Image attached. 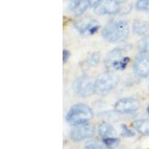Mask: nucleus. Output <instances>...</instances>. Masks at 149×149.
Listing matches in <instances>:
<instances>
[{"mask_svg":"<svg viewBox=\"0 0 149 149\" xmlns=\"http://www.w3.org/2000/svg\"><path fill=\"white\" fill-rule=\"evenodd\" d=\"M136 9L139 11L149 9V0H137L136 2Z\"/></svg>","mask_w":149,"mask_h":149,"instance_id":"18","label":"nucleus"},{"mask_svg":"<svg viewBox=\"0 0 149 149\" xmlns=\"http://www.w3.org/2000/svg\"><path fill=\"white\" fill-rule=\"evenodd\" d=\"M70 52L68 50H66V49H64L63 51V63H66L68 61V60H69V58H70Z\"/></svg>","mask_w":149,"mask_h":149,"instance_id":"24","label":"nucleus"},{"mask_svg":"<svg viewBox=\"0 0 149 149\" xmlns=\"http://www.w3.org/2000/svg\"><path fill=\"white\" fill-rule=\"evenodd\" d=\"M131 6L130 5H128V6H127V7L125 8H123V9H120V11H119V13H122V14H127V13H129V12L130 11V10H131Z\"/></svg>","mask_w":149,"mask_h":149,"instance_id":"25","label":"nucleus"},{"mask_svg":"<svg viewBox=\"0 0 149 149\" xmlns=\"http://www.w3.org/2000/svg\"><path fill=\"white\" fill-rule=\"evenodd\" d=\"M99 60H100V54L98 52L93 53L85 60L83 63L84 67L89 69V68L96 66L99 63Z\"/></svg>","mask_w":149,"mask_h":149,"instance_id":"14","label":"nucleus"},{"mask_svg":"<svg viewBox=\"0 0 149 149\" xmlns=\"http://www.w3.org/2000/svg\"><path fill=\"white\" fill-rule=\"evenodd\" d=\"M99 28H100V26H99V24H98V22H97V23H95V24H94V25H93V26H92L91 28H90V30L88 31L89 34H95L97 31L99 29Z\"/></svg>","mask_w":149,"mask_h":149,"instance_id":"22","label":"nucleus"},{"mask_svg":"<svg viewBox=\"0 0 149 149\" xmlns=\"http://www.w3.org/2000/svg\"><path fill=\"white\" fill-rule=\"evenodd\" d=\"M98 133L102 137L108 138L113 137L116 132L111 125L107 122H103L98 125Z\"/></svg>","mask_w":149,"mask_h":149,"instance_id":"12","label":"nucleus"},{"mask_svg":"<svg viewBox=\"0 0 149 149\" xmlns=\"http://www.w3.org/2000/svg\"><path fill=\"white\" fill-rule=\"evenodd\" d=\"M116 1L119 3H125V2H127V0H116Z\"/></svg>","mask_w":149,"mask_h":149,"instance_id":"26","label":"nucleus"},{"mask_svg":"<svg viewBox=\"0 0 149 149\" xmlns=\"http://www.w3.org/2000/svg\"><path fill=\"white\" fill-rule=\"evenodd\" d=\"M134 128L137 132L142 135H149V120L148 119H139L136 121L134 125Z\"/></svg>","mask_w":149,"mask_h":149,"instance_id":"13","label":"nucleus"},{"mask_svg":"<svg viewBox=\"0 0 149 149\" xmlns=\"http://www.w3.org/2000/svg\"><path fill=\"white\" fill-rule=\"evenodd\" d=\"M140 107V104L137 99L134 98H123L116 103L115 109L117 113L122 114L133 113L137 111Z\"/></svg>","mask_w":149,"mask_h":149,"instance_id":"7","label":"nucleus"},{"mask_svg":"<svg viewBox=\"0 0 149 149\" xmlns=\"http://www.w3.org/2000/svg\"><path fill=\"white\" fill-rule=\"evenodd\" d=\"M102 142L107 149H115L120 143L119 139L115 137L104 138Z\"/></svg>","mask_w":149,"mask_h":149,"instance_id":"15","label":"nucleus"},{"mask_svg":"<svg viewBox=\"0 0 149 149\" xmlns=\"http://www.w3.org/2000/svg\"><path fill=\"white\" fill-rule=\"evenodd\" d=\"M147 112H148V114L149 115V105H148V109H147Z\"/></svg>","mask_w":149,"mask_h":149,"instance_id":"27","label":"nucleus"},{"mask_svg":"<svg viewBox=\"0 0 149 149\" xmlns=\"http://www.w3.org/2000/svg\"><path fill=\"white\" fill-rule=\"evenodd\" d=\"M95 134V127L92 125L83 124L76 125L70 131V136L74 142H81L84 139H90Z\"/></svg>","mask_w":149,"mask_h":149,"instance_id":"6","label":"nucleus"},{"mask_svg":"<svg viewBox=\"0 0 149 149\" xmlns=\"http://www.w3.org/2000/svg\"><path fill=\"white\" fill-rule=\"evenodd\" d=\"M102 0H88L89 6L95 8L96 6H98V5L102 2Z\"/></svg>","mask_w":149,"mask_h":149,"instance_id":"23","label":"nucleus"},{"mask_svg":"<svg viewBox=\"0 0 149 149\" xmlns=\"http://www.w3.org/2000/svg\"><path fill=\"white\" fill-rule=\"evenodd\" d=\"M95 80L89 75H82L75 79L72 84L74 93L79 97H88L95 93Z\"/></svg>","mask_w":149,"mask_h":149,"instance_id":"5","label":"nucleus"},{"mask_svg":"<svg viewBox=\"0 0 149 149\" xmlns=\"http://www.w3.org/2000/svg\"><path fill=\"white\" fill-rule=\"evenodd\" d=\"M138 47L142 52L148 53L149 54V34L146 35L142 39L139 41Z\"/></svg>","mask_w":149,"mask_h":149,"instance_id":"16","label":"nucleus"},{"mask_svg":"<svg viewBox=\"0 0 149 149\" xmlns=\"http://www.w3.org/2000/svg\"><path fill=\"white\" fill-rule=\"evenodd\" d=\"M95 14L98 15H114L120 11L119 3L116 0H102L94 8Z\"/></svg>","mask_w":149,"mask_h":149,"instance_id":"9","label":"nucleus"},{"mask_svg":"<svg viewBox=\"0 0 149 149\" xmlns=\"http://www.w3.org/2000/svg\"><path fill=\"white\" fill-rule=\"evenodd\" d=\"M89 6V2L88 0H81V2H80L78 6L77 7L76 10H74V14L76 17L82 15L84 14V12L86 11L87 8Z\"/></svg>","mask_w":149,"mask_h":149,"instance_id":"17","label":"nucleus"},{"mask_svg":"<svg viewBox=\"0 0 149 149\" xmlns=\"http://www.w3.org/2000/svg\"><path fill=\"white\" fill-rule=\"evenodd\" d=\"M81 2V0H70L68 8H69L70 11L74 12V10H76L77 7H78Z\"/></svg>","mask_w":149,"mask_h":149,"instance_id":"21","label":"nucleus"},{"mask_svg":"<svg viewBox=\"0 0 149 149\" xmlns=\"http://www.w3.org/2000/svg\"><path fill=\"white\" fill-rule=\"evenodd\" d=\"M134 70L136 75L146 78L149 75V54L142 52L136 57L134 63Z\"/></svg>","mask_w":149,"mask_h":149,"instance_id":"8","label":"nucleus"},{"mask_svg":"<svg viewBox=\"0 0 149 149\" xmlns=\"http://www.w3.org/2000/svg\"><path fill=\"white\" fill-rule=\"evenodd\" d=\"M133 32L136 35L143 36L149 30V23L142 19H135L133 22Z\"/></svg>","mask_w":149,"mask_h":149,"instance_id":"11","label":"nucleus"},{"mask_svg":"<svg viewBox=\"0 0 149 149\" xmlns=\"http://www.w3.org/2000/svg\"><path fill=\"white\" fill-rule=\"evenodd\" d=\"M95 23H97V22L95 19L90 17H84L74 22V26L81 34H84L86 31H88L90 28Z\"/></svg>","mask_w":149,"mask_h":149,"instance_id":"10","label":"nucleus"},{"mask_svg":"<svg viewBox=\"0 0 149 149\" xmlns=\"http://www.w3.org/2000/svg\"><path fill=\"white\" fill-rule=\"evenodd\" d=\"M93 117V112L90 106L79 103L73 105L66 116V120L72 125H80L88 122Z\"/></svg>","mask_w":149,"mask_h":149,"instance_id":"2","label":"nucleus"},{"mask_svg":"<svg viewBox=\"0 0 149 149\" xmlns=\"http://www.w3.org/2000/svg\"><path fill=\"white\" fill-rule=\"evenodd\" d=\"M119 82V76L112 71L101 73L95 79V93L98 95H105L115 88Z\"/></svg>","mask_w":149,"mask_h":149,"instance_id":"4","label":"nucleus"},{"mask_svg":"<svg viewBox=\"0 0 149 149\" xmlns=\"http://www.w3.org/2000/svg\"><path fill=\"white\" fill-rule=\"evenodd\" d=\"M84 149H104L102 145L95 142H89L86 144Z\"/></svg>","mask_w":149,"mask_h":149,"instance_id":"20","label":"nucleus"},{"mask_svg":"<svg viewBox=\"0 0 149 149\" xmlns=\"http://www.w3.org/2000/svg\"><path fill=\"white\" fill-rule=\"evenodd\" d=\"M121 129H122L121 136L123 137H131V136H135V133L130 128H128L126 125H124V124L121 125Z\"/></svg>","mask_w":149,"mask_h":149,"instance_id":"19","label":"nucleus"},{"mask_svg":"<svg viewBox=\"0 0 149 149\" xmlns=\"http://www.w3.org/2000/svg\"><path fill=\"white\" fill-rule=\"evenodd\" d=\"M130 49V46L127 45L123 47L114 49L107 54L105 58V66L109 69L117 70H125L127 64L130 61V58L127 56L123 57V54Z\"/></svg>","mask_w":149,"mask_h":149,"instance_id":"3","label":"nucleus"},{"mask_svg":"<svg viewBox=\"0 0 149 149\" xmlns=\"http://www.w3.org/2000/svg\"><path fill=\"white\" fill-rule=\"evenodd\" d=\"M129 34L128 23L123 19L111 20L104 27L102 35L110 42H122L127 40Z\"/></svg>","mask_w":149,"mask_h":149,"instance_id":"1","label":"nucleus"}]
</instances>
